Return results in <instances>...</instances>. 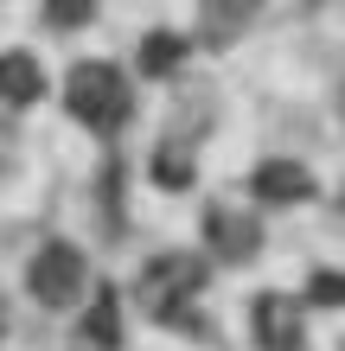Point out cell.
Instances as JSON below:
<instances>
[{
    "label": "cell",
    "mask_w": 345,
    "mask_h": 351,
    "mask_svg": "<svg viewBox=\"0 0 345 351\" xmlns=\"http://www.w3.org/2000/svg\"><path fill=\"white\" fill-rule=\"evenodd\" d=\"M45 96V71H38L32 51H0V102L7 109H32Z\"/></svg>",
    "instance_id": "cell-7"
},
{
    "label": "cell",
    "mask_w": 345,
    "mask_h": 351,
    "mask_svg": "<svg viewBox=\"0 0 345 351\" xmlns=\"http://www.w3.org/2000/svg\"><path fill=\"white\" fill-rule=\"evenodd\" d=\"M313 294H320V300H345V275H320Z\"/></svg>",
    "instance_id": "cell-13"
},
{
    "label": "cell",
    "mask_w": 345,
    "mask_h": 351,
    "mask_svg": "<svg viewBox=\"0 0 345 351\" xmlns=\"http://www.w3.org/2000/svg\"><path fill=\"white\" fill-rule=\"evenodd\" d=\"M64 102H71V115L84 121L90 134H115L121 121H128V109H134L128 77H121L115 64H103V58H90V64H77V71H71Z\"/></svg>",
    "instance_id": "cell-1"
},
{
    "label": "cell",
    "mask_w": 345,
    "mask_h": 351,
    "mask_svg": "<svg viewBox=\"0 0 345 351\" xmlns=\"http://www.w3.org/2000/svg\"><path fill=\"white\" fill-rule=\"evenodd\" d=\"M26 287L45 306H77V294H84V256L71 243H45L32 256V268H26Z\"/></svg>",
    "instance_id": "cell-3"
},
{
    "label": "cell",
    "mask_w": 345,
    "mask_h": 351,
    "mask_svg": "<svg viewBox=\"0 0 345 351\" xmlns=\"http://www.w3.org/2000/svg\"><path fill=\"white\" fill-rule=\"evenodd\" d=\"M90 7H96V0H45V19H51V26H84Z\"/></svg>",
    "instance_id": "cell-10"
},
{
    "label": "cell",
    "mask_w": 345,
    "mask_h": 351,
    "mask_svg": "<svg viewBox=\"0 0 345 351\" xmlns=\"http://www.w3.org/2000/svg\"><path fill=\"white\" fill-rule=\"evenodd\" d=\"M256 339H262V351H307V319H300V306L269 294L256 306Z\"/></svg>",
    "instance_id": "cell-5"
},
{
    "label": "cell",
    "mask_w": 345,
    "mask_h": 351,
    "mask_svg": "<svg viewBox=\"0 0 345 351\" xmlns=\"http://www.w3.org/2000/svg\"><path fill=\"white\" fill-rule=\"evenodd\" d=\"M198 287H205V268L192 256H160L147 275H141V300L154 306V319H179V313H192Z\"/></svg>",
    "instance_id": "cell-2"
},
{
    "label": "cell",
    "mask_w": 345,
    "mask_h": 351,
    "mask_svg": "<svg viewBox=\"0 0 345 351\" xmlns=\"http://www.w3.org/2000/svg\"><path fill=\"white\" fill-rule=\"evenodd\" d=\"M90 332H96V339H115V300H96V313H90Z\"/></svg>",
    "instance_id": "cell-12"
},
{
    "label": "cell",
    "mask_w": 345,
    "mask_h": 351,
    "mask_svg": "<svg viewBox=\"0 0 345 351\" xmlns=\"http://www.w3.org/2000/svg\"><path fill=\"white\" fill-rule=\"evenodd\" d=\"M198 7H205V19H211V26H243V19H250L262 0H198Z\"/></svg>",
    "instance_id": "cell-9"
},
{
    "label": "cell",
    "mask_w": 345,
    "mask_h": 351,
    "mask_svg": "<svg viewBox=\"0 0 345 351\" xmlns=\"http://www.w3.org/2000/svg\"><path fill=\"white\" fill-rule=\"evenodd\" d=\"M160 185H192V167H186V154H160Z\"/></svg>",
    "instance_id": "cell-11"
},
{
    "label": "cell",
    "mask_w": 345,
    "mask_h": 351,
    "mask_svg": "<svg viewBox=\"0 0 345 351\" xmlns=\"http://www.w3.org/2000/svg\"><path fill=\"white\" fill-rule=\"evenodd\" d=\"M141 64H147L154 77H173L179 64H186V38H179V32H147V45H141Z\"/></svg>",
    "instance_id": "cell-8"
},
{
    "label": "cell",
    "mask_w": 345,
    "mask_h": 351,
    "mask_svg": "<svg viewBox=\"0 0 345 351\" xmlns=\"http://www.w3.org/2000/svg\"><path fill=\"white\" fill-rule=\"evenodd\" d=\"M256 198L262 204H307L313 198V173L300 160H262L256 167Z\"/></svg>",
    "instance_id": "cell-6"
},
{
    "label": "cell",
    "mask_w": 345,
    "mask_h": 351,
    "mask_svg": "<svg viewBox=\"0 0 345 351\" xmlns=\"http://www.w3.org/2000/svg\"><path fill=\"white\" fill-rule=\"evenodd\" d=\"M205 243L224 262H250L262 250V223L250 211H230V204H217V211H205Z\"/></svg>",
    "instance_id": "cell-4"
}]
</instances>
